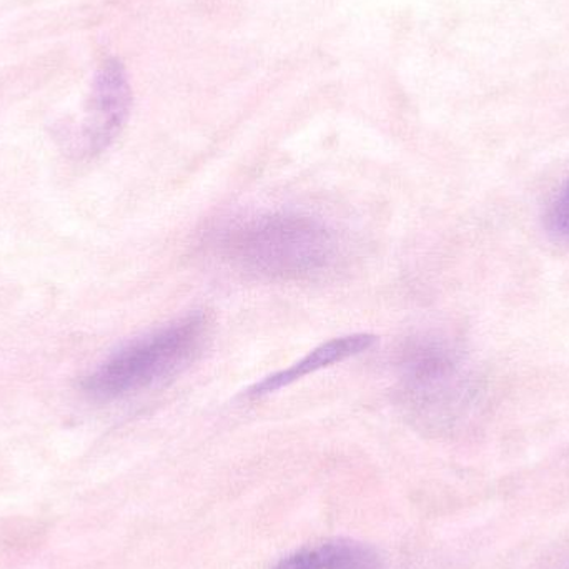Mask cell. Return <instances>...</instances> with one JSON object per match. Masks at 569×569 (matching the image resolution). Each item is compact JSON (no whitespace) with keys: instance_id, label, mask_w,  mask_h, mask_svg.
Segmentation results:
<instances>
[{"instance_id":"cell-1","label":"cell","mask_w":569,"mask_h":569,"mask_svg":"<svg viewBox=\"0 0 569 569\" xmlns=\"http://www.w3.org/2000/svg\"><path fill=\"white\" fill-rule=\"evenodd\" d=\"M220 249L246 272L280 280L320 276L340 256L333 230L320 219L297 212L240 220L223 230Z\"/></svg>"},{"instance_id":"cell-4","label":"cell","mask_w":569,"mask_h":569,"mask_svg":"<svg viewBox=\"0 0 569 569\" xmlns=\"http://www.w3.org/2000/svg\"><path fill=\"white\" fill-rule=\"evenodd\" d=\"M132 110V87L119 60L110 59L93 77L92 92L80 129L79 146L86 153H100L119 136Z\"/></svg>"},{"instance_id":"cell-2","label":"cell","mask_w":569,"mask_h":569,"mask_svg":"<svg viewBox=\"0 0 569 569\" xmlns=\"http://www.w3.org/2000/svg\"><path fill=\"white\" fill-rule=\"evenodd\" d=\"M398 380L408 410L430 425L457 423L477 403L473 373L445 338L427 335L408 341L400 351Z\"/></svg>"},{"instance_id":"cell-3","label":"cell","mask_w":569,"mask_h":569,"mask_svg":"<svg viewBox=\"0 0 569 569\" xmlns=\"http://www.w3.org/2000/svg\"><path fill=\"white\" fill-rule=\"evenodd\" d=\"M206 335V317L189 315L137 338L87 378L86 390L100 400H116L147 390L186 368L199 353Z\"/></svg>"},{"instance_id":"cell-7","label":"cell","mask_w":569,"mask_h":569,"mask_svg":"<svg viewBox=\"0 0 569 569\" xmlns=\"http://www.w3.org/2000/svg\"><path fill=\"white\" fill-rule=\"evenodd\" d=\"M548 229L569 239V182L555 197L547 213Z\"/></svg>"},{"instance_id":"cell-6","label":"cell","mask_w":569,"mask_h":569,"mask_svg":"<svg viewBox=\"0 0 569 569\" xmlns=\"http://www.w3.org/2000/svg\"><path fill=\"white\" fill-rule=\"evenodd\" d=\"M276 569H383L380 557L368 545L330 540L301 548L279 561Z\"/></svg>"},{"instance_id":"cell-5","label":"cell","mask_w":569,"mask_h":569,"mask_svg":"<svg viewBox=\"0 0 569 569\" xmlns=\"http://www.w3.org/2000/svg\"><path fill=\"white\" fill-rule=\"evenodd\" d=\"M375 343H377V337L370 333H353L333 338V340L313 348L307 357L301 358L297 363L288 367L287 370L270 375V377L263 378L260 383L253 385L249 395L250 397H262V395L282 390L288 385L295 383V381L301 380V378L315 373L321 368L331 367V365L340 363L347 358L357 357V355L370 350Z\"/></svg>"}]
</instances>
